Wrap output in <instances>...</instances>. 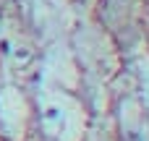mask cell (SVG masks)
<instances>
[{
	"label": "cell",
	"mask_w": 149,
	"mask_h": 141,
	"mask_svg": "<svg viewBox=\"0 0 149 141\" xmlns=\"http://www.w3.org/2000/svg\"><path fill=\"white\" fill-rule=\"evenodd\" d=\"M42 120L58 141H79L86 126L84 107L65 92H55L42 99Z\"/></svg>",
	"instance_id": "obj_1"
}]
</instances>
